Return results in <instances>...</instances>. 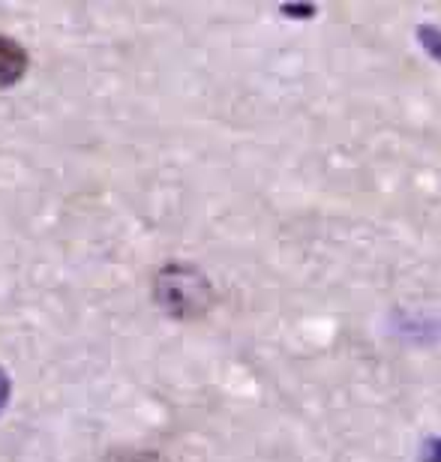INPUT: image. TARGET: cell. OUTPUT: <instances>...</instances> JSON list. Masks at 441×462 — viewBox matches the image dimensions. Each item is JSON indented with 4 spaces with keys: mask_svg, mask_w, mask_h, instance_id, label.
I'll use <instances>...</instances> for the list:
<instances>
[{
    "mask_svg": "<svg viewBox=\"0 0 441 462\" xmlns=\"http://www.w3.org/2000/svg\"><path fill=\"white\" fill-rule=\"evenodd\" d=\"M153 298L171 319H198L205 316L214 294L205 273L189 264H165L153 280Z\"/></svg>",
    "mask_w": 441,
    "mask_h": 462,
    "instance_id": "1",
    "label": "cell"
},
{
    "mask_svg": "<svg viewBox=\"0 0 441 462\" xmlns=\"http://www.w3.org/2000/svg\"><path fill=\"white\" fill-rule=\"evenodd\" d=\"M27 72V51L9 36H0V88H13Z\"/></svg>",
    "mask_w": 441,
    "mask_h": 462,
    "instance_id": "2",
    "label": "cell"
},
{
    "mask_svg": "<svg viewBox=\"0 0 441 462\" xmlns=\"http://www.w3.org/2000/svg\"><path fill=\"white\" fill-rule=\"evenodd\" d=\"M121 462H162L160 454H126Z\"/></svg>",
    "mask_w": 441,
    "mask_h": 462,
    "instance_id": "4",
    "label": "cell"
},
{
    "mask_svg": "<svg viewBox=\"0 0 441 462\" xmlns=\"http://www.w3.org/2000/svg\"><path fill=\"white\" fill-rule=\"evenodd\" d=\"M6 402H9V375L0 369V414H4Z\"/></svg>",
    "mask_w": 441,
    "mask_h": 462,
    "instance_id": "3",
    "label": "cell"
}]
</instances>
